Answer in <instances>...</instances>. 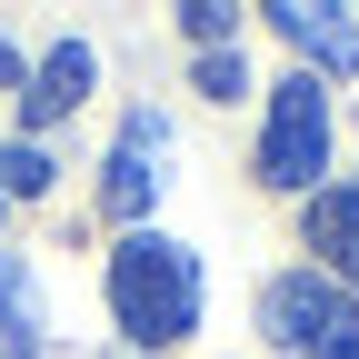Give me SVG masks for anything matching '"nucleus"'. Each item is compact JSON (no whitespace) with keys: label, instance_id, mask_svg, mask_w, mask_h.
Masks as SVG:
<instances>
[{"label":"nucleus","instance_id":"nucleus-1","mask_svg":"<svg viewBox=\"0 0 359 359\" xmlns=\"http://www.w3.org/2000/svg\"><path fill=\"white\" fill-rule=\"evenodd\" d=\"M110 309L140 349H180L200 330V259L180 240H160V230H130L110 250Z\"/></svg>","mask_w":359,"mask_h":359},{"label":"nucleus","instance_id":"nucleus-2","mask_svg":"<svg viewBox=\"0 0 359 359\" xmlns=\"http://www.w3.org/2000/svg\"><path fill=\"white\" fill-rule=\"evenodd\" d=\"M259 330L280 349H299V359H339V349H359V299L330 280V269H290V280H269Z\"/></svg>","mask_w":359,"mask_h":359},{"label":"nucleus","instance_id":"nucleus-3","mask_svg":"<svg viewBox=\"0 0 359 359\" xmlns=\"http://www.w3.org/2000/svg\"><path fill=\"white\" fill-rule=\"evenodd\" d=\"M320 160H330V90L309 80V70H290L280 90H269L259 180H269V190H309V180H320Z\"/></svg>","mask_w":359,"mask_h":359},{"label":"nucleus","instance_id":"nucleus-4","mask_svg":"<svg viewBox=\"0 0 359 359\" xmlns=\"http://www.w3.org/2000/svg\"><path fill=\"white\" fill-rule=\"evenodd\" d=\"M160 160H170V120H160V110H130V120H120V150H110V180H100L110 219H140V210L160 200Z\"/></svg>","mask_w":359,"mask_h":359},{"label":"nucleus","instance_id":"nucleus-5","mask_svg":"<svg viewBox=\"0 0 359 359\" xmlns=\"http://www.w3.org/2000/svg\"><path fill=\"white\" fill-rule=\"evenodd\" d=\"M269 20H280V40H290L320 80H349V70H359V20H349V11H330V0H280Z\"/></svg>","mask_w":359,"mask_h":359},{"label":"nucleus","instance_id":"nucleus-6","mask_svg":"<svg viewBox=\"0 0 359 359\" xmlns=\"http://www.w3.org/2000/svg\"><path fill=\"white\" fill-rule=\"evenodd\" d=\"M90 70H100V60H90V40H60V50L30 70V90H20V120H30V130H50L60 110H80V100H90Z\"/></svg>","mask_w":359,"mask_h":359},{"label":"nucleus","instance_id":"nucleus-7","mask_svg":"<svg viewBox=\"0 0 359 359\" xmlns=\"http://www.w3.org/2000/svg\"><path fill=\"white\" fill-rule=\"evenodd\" d=\"M309 250H320L339 280H359V180L349 190H309Z\"/></svg>","mask_w":359,"mask_h":359},{"label":"nucleus","instance_id":"nucleus-8","mask_svg":"<svg viewBox=\"0 0 359 359\" xmlns=\"http://www.w3.org/2000/svg\"><path fill=\"white\" fill-rule=\"evenodd\" d=\"M0 359H40V290L20 250H0Z\"/></svg>","mask_w":359,"mask_h":359},{"label":"nucleus","instance_id":"nucleus-9","mask_svg":"<svg viewBox=\"0 0 359 359\" xmlns=\"http://www.w3.org/2000/svg\"><path fill=\"white\" fill-rule=\"evenodd\" d=\"M0 190H11V200H40V190H50V160H40L30 140H20V150H0Z\"/></svg>","mask_w":359,"mask_h":359},{"label":"nucleus","instance_id":"nucleus-10","mask_svg":"<svg viewBox=\"0 0 359 359\" xmlns=\"http://www.w3.org/2000/svg\"><path fill=\"white\" fill-rule=\"evenodd\" d=\"M190 40H210V50H240V11H219V0H190Z\"/></svg>","mask_w":359,"mask_h":359},{"label":"nucleus","instance_id":"nucleus-11","mask_svg":"<svg viewBox=\"0 0 359 359\" xmlns=\"http://www.w3.org/2000/svg\"><path fill=\"white\" fill-rule=\"evenodd\" d=\"M200 90H210V100H240V90H250L240 50H210V60H200Z\"/></svg>","mask_w":359,"mask_h":359},{"label":"nucleus","instance_id":"nucleus-12","mask_svg":"<svg viewBox=\"0 0 359 359\" xmlns=\"http://www.w3.org/2000/svg\"><path fill=\"white\" fill-rule=\"evenodd\" d=\"M0 219H11V190H0Z\"/></svg>","mask_w":359,"mask_h":359},{"label":"nucleus","instance_id":"nucleus-13","mask_svg":"<svg viewBox=\"0 0 359 359\" xmlns=\"http://www.w3.org/2000/svg\"><path fill=\"white\" fill-rule=\"evenodd\" d=\"M339 359H359V349H339Z\"/></svg>","mask_w":359,"mask_h":359}]
</instances>
